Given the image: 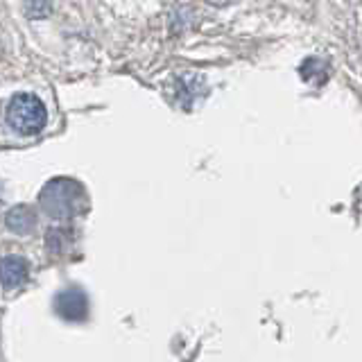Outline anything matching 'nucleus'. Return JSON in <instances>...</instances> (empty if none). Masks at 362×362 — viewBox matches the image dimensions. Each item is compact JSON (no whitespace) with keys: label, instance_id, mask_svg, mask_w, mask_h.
<instances>
[{"label":"nucleus","instance_id":"obj_2","mask_svg":"<svg viewBox=\"0 0 362 362\" xmlns=\"http://www.w3.org/2000/svg\"><path fill=\"white\" fill-rule=\"evenodd\" d=\"M54 305H57V313H59L64 320H71V322L84 320L88 313V301L84 297V292H79V290H64L59 297H57Z\"/></svg>","mask_w":362,"mask_h":362},{"label":"nucleus","instance_id":"obj_1","mask_svg":"<svg viewBox=\"0 0 362 362\" xmlns=\"http://www.w3.org/2000/svg\"><path fill=\"white\" fill-rule=\"evenodd\" d=\"M7 122L23 136H34L45 127L48 111H45V105L37 95L21 93L9 102Z\"/></svg>","mask_w":362,"mask_h":362},{"label":"nucleus","instance_id":"obj_4","mask_svg":"<svg viewBox=\"0 0 362 362\" xmlns=\"http://www.w3.org/2000/svg\"><path fill=\"white\" fill-rule=\"evenodd\" d=\"M7 224H9V229H14L18 233H25L30 226L34 224L32 220V213L25 209V206H18L14 211H9L7 213Z\"/></svg>","mask_w":362,"mask_h":362},{"label":"nucleus","instance_id":"obj_3","mask_svg":"<svg viewBox=\"0 0 362 362\" xmlns=\"http://www.w3.org/2000/svg\"><path fill=\"white\" fill-rule=\"evenodd\" d=\"M28 279V263L21 256H7L0 260V283L7 290L21 288Z\"/></svg>","mask_w":362,"mask_h":362}]
</instances>
